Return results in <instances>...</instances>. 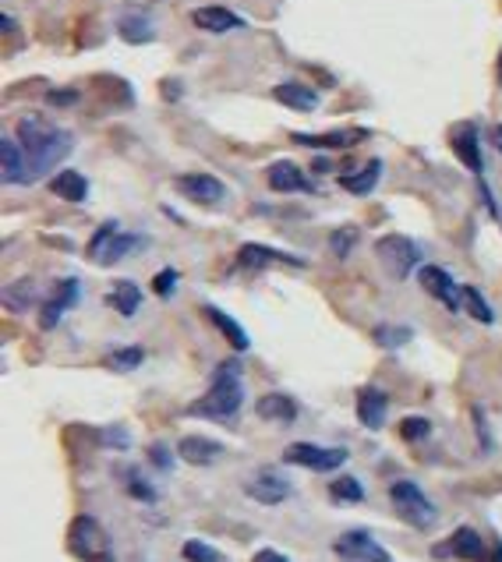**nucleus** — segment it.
Returning a JSON list of instances; mask_svg holds the SVG:
<instances>
[{"label":"nucleus","instance_id":"obj_28","mask_svg":"<svg viewBox=\"0 0 502 562\" xmlns=\"http://www.w3.org/2000/svg\"><path fill=\"white\" fill-rule=\"evenodd\" d=\"M460 293H464V308H467L478 322H485V326H492V322H496V311H492V304L481 297V290H478V286H460Z\"/></svg>","mask_w":502,"mask_h":562},{"label":"nucleus","instance_id":"obj_8","mask_svg":"<svg viewBox=\"0 0 502 562\" xmlns=\"http://www.w3.org/2000/svg\"><path fill=\"white\" fill-rule=\"evenodd\" d=\"M284 460L298 464V467L318 470V474H329V470H340L347 464V450H340V446H315V442H294V446L284 450Z\"/></svg>","mask_w":502,"mask_h":562},{"label":"nucleus","instance_id":"obj_32","mask_svg":"<svg viewBox=\"0 0 502 562\" xmlns=\"http://www.w3.org/2000/svg\"><path fill=\"white\" fill-rule=\"evenodd\" d=\"M4 301H7V308H14V311H25V308L36 301V283H32V280L11 283V286L4 290Z\"/></svg>","mask_w":502,"mask_h":562},{"label":"nucleus","instance_id":"obj_25","mask_svg":"<svg viewBox=\"0 0 502 562\" xmlns=\"http://www.w3.org/2000/svg\"><path fill=\"white\" fill-rule=\"evenodd\" d=\"M379 174H383V163L372 160V163H365L358 174H343V178H340V187L350 191V194H368L372 187L379 185Z\"/></svg>","mask_w":502,"mask_h":562},{"label":"nucleus","instance_id":"obj_31","mask_svg":"<svg viewBox=\"0 0 502 562\" xmlns=\"http://www.w3.org/2000/svg\"><path fill=\"white\" fill-rule=\"evenodd\" d=\"M329 499H333V502H361V499H365V488H361L358 477H336V481L329 484Z\"/></svg>","mask_w":502,"mask_h":562},{"label":"nucleus","instance_id":"obj_40","mask_svg":"<svg viewBox=\"0 0 502 562\" xmlns=\"http://www.w3.org/2000/svg\"><path fill=\"white\" fill-rule=\"evenodd\" d=\"M103 442H110V446H120V450H124V446H128V442H131V439H128V432H120V428H117V432H113V428H110V432H106V435H103Z\"/></svg>","mask_w":502,"mask_h":562},{"label":"nucleus","instance_id":"obj_41","mask_svg":"<svg viewBox=\"0 0 502 562\" xmlns=\"http://www.w3.org/2000/svg\"><path fill=\"white\" fill-rule=\"evenodd\" d=\"M251 562H291L287 556H280L276 549H262V552H255V559Z\"/></svg>","mask_w":502,"mask_h":562},{"label":"nucleus","instance_id":"obj_34","mask_svg":"<svg viewBox=\"0 0 502 562\" xmlns=\"http://www.w3.org/2000/svg\"><path fill=\"white\" fill-rule=\"evenodd\" d=\"M400 435L407 442H417L424 435H432V421L428 417H403L400 421Z\"/></svg>","mask_w":502,"mask_h":562},{"label":"nucleus","instance_id":"obj_3","mask_svg":"<svg viewBox=\"0 0 502 562\" xmlns=\"http://www.w3.org/2000/svg\"><path fill=\"white\" fill-rule=\"evenodd\" d=\"M390 499H393V506H397V513H400L403 520L410 524V527H417V531H424V527H432L435 524V502L414 484V481H393L390 484Z\"/></svg>","mask_w":502,"mask_h":562},{"label":"nucleus","instance_id":"obj_36","mask_svg":"<svg viewBox=\"0 0 502 562\" xmlns=\"http://www.w3.org/2000/svg\"><path fill=\"white\" fill-rule=\"evenodd\" d=\"M354 241H358V230H354V227L336 230V234H333V241H329V252H333L336 259H347V255H350V248H354Z\"/></svg>","mask_w":502,"mask_h":562},{"label":"nucleus","instance_id":"obj_4","mask_svg":"<svg viewBox=\"0 0 502 562\" xmlns=\"http://www.w3.org/2000/svg\"><path fill=\"white\" fill-rule=\"evenodd\" d=\"M135 248H142V237L138 234H120L117 230V223L110 219V223H103L100 230L89 237V259L93 262H100V266H117L120 259H128Z\"/></svg>","mask_w":502,"mask_h":562},{"label":"nucleus","instance_id":"obj_6","mask_svg":"<svg viewBox=\"0 0 502 562\" xmlns=\"http://www.w3.org/2000/svg\"><path fill=\"white\" fill-rule=\"evenodd\" d=\"M68 545L78 559L86 562H113V552H110V538L103 534V527L93 520V517H78L68 531Z\"/></svg>","mask_w":502,"mask_h":562},{"label":"nucleus","instance_id":"obj_38","mask_svg":"<svg viewBox=\"0 0 502 562\" xmlns=\"http://www.w3.org/2000/svg\"><path fill=\"white\" fill-rule=\"evenodd\" d=\"M174 286H177V273H174V269H163V273H156L152 290H156L160 297H170V293H174Z\"/></svg>","mask_w":502,"mask_h":562},{"label":"nucleus","instance_id":"obj_24","mask_svg":"<svg viewBox=\"0 0 502 562\" xmlns=\"http://www.w3.org/2000/svg\"><path fill=\"white\" fill-rule=\"evenodd\" d=\"M205 315H209V318H212V326H216V329L230 340V347H234V351H248V343H251V340H248V333H244V329H241V326H237L226 311H219L216 304H205Z\"/></svg>","mask_w":502,"mask_h":562},{"label":"nucleus","instance_id":"obj_39","mask_svg":"<svg viewBox=\"0 0 502 562\" xmlns=\"http://www.w3.org/2000/svg\"><path fill=\"white\" fill-rule=\"evenodd\" d=\"M149 457H152V464L160 470H170V453H167V446H152Z\"/></svg>","mask_w":502,"mask_h":562},{"label":"nucleus","instance_id":"obj_11","mask_svg":"<svg viewBox=\"0 0 502 562\" xmlns=\"http://www.w3.org/2000/svg\"><path fill=\"white\" fill-rule=\"evenodd\" d=\"M244 492H248V499H255L262 506H280L291 495V481L280 477L276 470H259L255 477L244 481Z\"/></svg>","mask_w":502,"mask_h":562},{"label":"nucleus","instance_id":"obj_17","mask_svg":"<svg viewBox=\"0 0 502 562\" xmlns=\"http://www.w3.org/2000/svg\"><path fill=\"white\" fill-rule=\"evenodd\" d=\"M75 301H78V280L68 277V280L57 283V293L43 304V311H39V326H43V329H53V326L61 322V315H64Z\"/></svg>","mask_w":502,"mask_h":562},{"label":"nucleus","instance_id":"obj_1","mask_svg":"<svg viewBox=\"0 0 502 562\" xmlns=\"http://www.w3.org/2000/svg\"><path fill=\"white\" fill-rule=\"evenodd\" d=\"M14 138L21 142V149H25V156H29L32 181L43 178V174H50V170H53L64 156H71V149H75V135L64 131V128L46 124L43 117H21Z\"/></svg>","mask_w":502,"mask_h":562},{"label":"nucleus","instance_id":"obj_20","mask_svg":"<svg viewBox=\"0 0 502 562\" xmlns=\"http://www.w3.org/2000/svg\"><path fill=\"white\" fill-rule=\"evenodd\" d=\"M273 95H276V103H284V106H291L298 113H311L318 106V93L301 86V82H284V86L273 89Z\"/></svg>","mask_w":502,"mask_h":562},{"label":"nucleus","instance_id":"obj_43","mask_svg":"<svg viewBox=\"0 0 502 562\" xmlns=\"http://www.w3.org/2000/svg\"><path fill=\"white\" fill-rule=\"evenodd\" d=\"M492 142H496V149L502 153V124H496V131H492Z\"/></svg>","mask_w":502,"mask_h":562},{"label":"nucleus","instance_id":"obj_29","mask_svg":"<svg viewBox=\"0 0 502 562\" xmlns=\"http://www.w3.org/2000/svg\"><path fill=\"white\" fill-rule=\"evenodd\" d=\"M410 336H414V333H410L407 326H386V322H383V326L372 329V340H375L379 347H386V351H397L403 343H410Z\"/></svg>","mask_w":502,"mask_h":562},{"label":"nucleus","instance_id":"obj_2","mask_svg":"<svg viewBox=\"0 0 502 562\" xmlns=\"http://www.w3.org/2000/svg\"><path fill=\"white\" fill-rule=\"evenodd\" d=\"M241 403H244L241 368H237L234 361H223V365L216 368V375H212L209 393L188 407V414H195V417H212V421H230V417H237Z\"/></svg>","mask_w":502,"mask_h":562},{"label":"nucleus","instance_id":"obj_7","mask_svg":"<svg viewBox=\"0 0 502 562\" xmlns=\"http://www.w3.org/2000/svg\"><path fill=\"white\" fill-rule=\"evenodd\" d=\"M333 552L336 559L343 562H393V556L372 538V531L365 527H354V531H343L336 541H333Z\"/></svg>","mask_w":502,"mask_h":562},{"label":"nucleus","instance_id":"obj_19","mask_svg":"<svg viewBox=\"0 0 502 562\" xmlns=\"http://www.w3.org/2000/svg\"><path fill=\"white\" fill-rule=\"evenodd\" d=\"M237 262L248 266V269H259V266H273V262H287V266H304L298 255H284V252H273L266 244H244L237 252Z\"/></svg>","mask_w":502,"mask_h":562},{"label":"nucleus","instance_id":"obj_21","mask_svg":"<svg viewBox=\"0 0 502 562\" xmlns=\"http://www.w3.org/2000/svg\"><path fill=\"white\" fill-rule=\"evenodd\" d=\"M453 149L460 156V163L471 170V174H481V153H478V131L471 124H464L457 135H453Z\"/></svg>","mask_w":502,"mask_h":562},{"label":"nucleus","instance_id":"obj_27","mask_svg":"<svg viewBox=\"0 0 502 562\" xmlns=\"http://www.w3.org/2000/svg\"><path fill=\"white\" fill-rule=\"evenodd\" d=\"M110 304H113L120 315H128V318H131V315L138 311V304H142V290H138L131 280H120L113 290H110Z\"/></svg>","mask_w":502,"mask_h":562},{"label":"nucleus","instance_id":"obj_13","mask_svg":"<svg viewBox=\"0 0 502 562\" xmlns=\"http://www.w3.org/2000/svg\"><path fill=\"white\" fill-rule=\"evenodd\" d=\"M0 163H4V185H29L32 181L29 156H25L18 138H4L0 142Z\"/></svg>","mask_w":502,"mask_h":562},{"label":"nucleus","instance_id":"obj_35","mask_svg":"<svg viewBox=\"0 0 502 562\" xmlns=\"http://www.w3.org/2000/svg\"><path fill=\"white\" fill-rule=\"evenodd\" d=\"M185 559L188 562H223V556L205 545V541H185Z\"/></svg>","mask_w":502,"mask_h":562},{"label":"nucleus","instance_id":"obj_15","mask_svg":"<svg viewBox=\"0 0 502 562\" xmlns=\"http://www.w3.org/2000/svg\"><path fill=\"white\" fill-rule=\"evenodd\" d=\"M192 21L199 25L202 32H230V29H244L248 21L241 14H234L230 7H219V4H209V7H195L192 11Z\"/></svg>","mask_w":502,"mask_h":562},{"label":"nucleus","instance_id":"obj_45","mask_svg":"<svg viewBox=\"0 0 502 562\" xmlns=\"http://www.w3.org/2000/svg\"><path fill=\"white\" fill-rule=\"evenodd\" d=\"M499 86H502V54H499Z\"/></svg>","mask_w":502,"mask_h":562},{"label":"nucleus","instance_id":"obj_5","mask_svg":"<svg viewBox=\"0 0 502 562\" xmlns=\"http://www.w3.org/2000/svg\"><path fill=\"white\" fill-rule=\"evenodd\" d=\"M375 255H379V262L386 266V273L397 277V280H407L414 269H421V248H417L410 237H403V234H386V237H379V241H375Z\"/></svg>","mask_w":502,"mask_h":562},{"label":"nucleus","instance_id":"obj_37","mask_svg":"<svg viewBox=\"0 0 502 562\" xmlns=\"http://www.w3.org/2000/svg\"><path fill=\"white\" fill-rule=\"evenodd\" d=\"M128 492H131L135 499H142V502H156V488H152V484H145L135 470L128 474Z\"/></svg>","mask_w":502,"mask_h":562},{"label":"nucleus","instance_id":"obj_14","mask_svg":"<svg viewBox=\"0 0 502 562\" xmlns=\"http://www.w3.org/2000/svg\"><path fill=\"white\" fill-rule=\"evenodd\" d=\"M177 457H181L185 464L209 467V464H216V460L223 457V442L205 439V435H185V439L177 442Z\"/></svg>","mask_w":502,"mask_h":562},{"label":"nucleus","instance_id":"obj_33","mask_svg":"<svg viewBox=\"0 0 502 562\" xmlns=\"http://www.w3.org/2000/svg\"><path fill=\"white\" fill-rule=\"evenodd\" d=\"M142 361H145V351H142V347H120V351H113V354L106 358V365H110L113 372H135Z\"/></svg>","mask_w":502,"mask_h":562},{"label":"nucleus","instance_id":"obj_42","mask_svg":"<svg viewBox=\"0 0 502 562\" xmlns=\"http://www.w3.org/2000/svg\"><path fill=\"white\" fill-rule=\"evenodd\" d=\"M78 99V93H71V89H64V93H50V103L53 106H71Z\"/></svg>","mask_w":502,"mask_h":562},{"label":"nucleus","instance_id":"obj_10","mask_svg":"<svg viewBox=\"0 0 502 562\" xmlns=\"http://www.w3.org/2000/svg\"><path fill=\"white\" fill-rule=\"evenodd\" d=\"M417 277H421V286H424L439 304H446L449 311H460V308H464V293H460L457 280H453L446 269H439V266H421Z\"/></svg>","mask_w":502,"mask_h":562},{"label":"nucleus","instance_id":"obj_12","mask_svg":"<svg viewBox=\"0 0 502 562\" xmlns=\"http://www.w3.org/2000/svg\"><path fill=\"white\" fill-rule=\"evenodd\" d=\"M177 191H181L185 198H192L195 205H219V202L226 198L223 181L212 178V174H181V178H177Z\"/></svg>","mask_w":502,"mask_h":562},{"label":"nucleus","instance_id":"obj_22","mask_svg":"<svg viewBox=\"0 0 502 562\" xmlns=\"http://www.w3.org/2000/svg\"><path fill=\"white\" fill-rule=\"evenodd\" d=\"M449 552H453L457 559L481 562L485 559V541H481V534H478V531L460 527V531H453V538H449Z\"/></svg>","mask_w":502,"mask_h":562},{"label":"nucleus","instance_id":"obj_23","mask_svg":"<svg viewBox=\"0 0 502 562\" xmlns=\"http://www.w3.org/2000/svg\"><path fill=\"white\" fill-rule=\"evenodd\" d=\"M117 32H120V39L124 43H149V39H156V29H152V21L145 18V14H120L117 18Z\"/></svg>","mask_w":502,"mask_h":562},{"label":"nucleus","instance_id":"obj_9","mask_svg":"<svg viewBox=\"0 0 502 562\" xmlns=\"http://www.w3.org/2000/svg\"><path fill=\"white\" fill-rule=\"evenodd\" d=\"M266 185L273 187V191H280V194H311V191H318L311 178H304V170L298 163H291V160H276V163H269V170H266Z\"/></svg>","mask_w":502,"mask_h":562},{"label":"nucleus","instance_id":"obj_30","mask_svg":"<svg viewBox=\"0 0 502 562\" xmlns=\"http://www.w3.org/2000/svg\"><path fill=\"white\" fill-rule=\"evenodd\" d=\"M358 138H361V131H354V135H343V131H333V135H294V142L315 145V149H325V145L343 149V145H350V142H358Z\"/></svg>","mask_w":502,"mask_h":562},{"label":"nucleus","instance_id":"obj_44","mask_svg":"<svg viewBox=\"0 0 502 562\" xmlns=\"http://www.w3.org/2000/svg\"><path fill=\"white\" fill-rule=\"evenodd\" d=\"M496 562H502V541L496 545Z\"/></svg>","mask_w":502,"mask_h":562},{"label":"nucleus","instance_id":"obj_16","mask_svg":"<svg viewBox=\"0 0 502 562\" xmlns=\"http://www.w3.org/2000/svg\"><path fill=\"white\" fill-rule=\"evenodd\" d=\"M386 417H390V400L383 389H361L358 396V421L372 432L386 428Z\"/></svg>","mask_w":502,"mask_h":562},{"label":"nucleus","instance_id":"obj_26","mask_svg":"<svg viewBox=\"0 0 502 562\" xmlns=\"http://www.w3.org/2000/svg\"><path fill=\"white\" fill-rule=\"evenodd\" d=\"M53 194H61V198H68V202H82L86 194H89V181L82 178V174H75V170H61L53 181Z\"/></svg>","mask_w":502,"mask_h":562},{"label":"nucleus","instance_id":"obj_18","mask_svg":"<svg viewBox=\"0 0 502 562\" xmlns=\"http://www.w3.org/2000/svg\"><path fill=\"white\" fill-rule=\"evenodd\" d=\"M255 410H259L262 421H280V425H287V421L298 417V403H294L287 393H266Z\"/></svg>","mask_w":502,"mask_h":562}]
</instances>
